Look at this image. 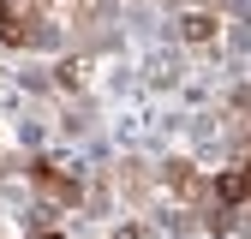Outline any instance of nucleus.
I'll list each match as a JSON object with an SVG mask.
<instances>
[{"instance_id": "nucleus-1", "label": "nucleus", "mask_w": 251, "mask_h": 239, "mask_svg": "<svg viewBox=\"0 0 251 239\" xmlns=\"http://www.w3.org/2000/svg\"><path fill=\"white\" fill-rule=\"evenodd\" d=\"M30 179H36V191L42 197H54V203H78V173H66L60 162H30Z\"/></svg>"}, {"instance_id": "nucleus-5", "label": "nucleus", "mask_w": 251, "mask_h": 239, "mask_svg": "<svg viewBox=\"0 0 251 239\" xmlns=\"http://www.w3.org/2000/svg\"><path fill=\"white\" fill-rule=\"evenodd\" d=\"M120 239H138V233H120Z\"/></svg>"}, {"instance_id": "nucleus-3", "label": "nucleus", "mask_w": 251, "mask_h": 239, "mask_svg": "<svg viewBox=\"0 0 251 239\" xmlns=\"http://www.w3.org/2000/svg\"><path fill=\"white\" fill-rule=\"evenodd\" d=\"M215 30H222L215 12H185V18H179V36H185V42H215Z\"/></svg>"}, {"instance_id": "nucleus-4", "label": "nucleus", "mask_w": 251, "mask_h": 239, "mask_svg": "<svg viewBox=\"0 0 251 239\" xmlns=\"http://www.w3.org/2000/svg\"><path fill=\"white\" fill-rule=\"evenodd\" d=\"M30 239H66V233H30Z\"/></svg>"}, {"instance_id": "nucleus-2", "label": "nucleus", "mask_w": 251, "mask_h": 239, "mask_svg": "<svg viewBox=\"0 0 251 239\" xmlns=\"http://www.w3.org/2000/svg\"><path fill=\"white\" fill-rule=\"evenodd\" d=\"M162 186H168V191H179V197H203V191H209L203 179H198V167H192V162H168V167H162Z\"/></svg>"}]
</instances>
